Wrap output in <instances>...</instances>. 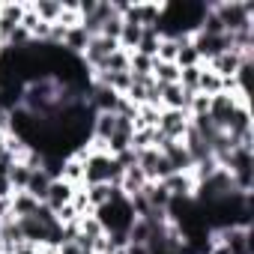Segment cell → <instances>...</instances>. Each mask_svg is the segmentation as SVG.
<instances>
[{
  "instance_id": "obj_1",
  "label": "cell",
  "mask_w": 254,
  "mask_h": 254,
  "mask_svg": "<svg viewBox=\"0 0 254 254\" xmlns=\"http://www.w3.org/2000/svg\"><path fill=\"white\" fill-rule=\"evenodd\" d=\"M93 215L99 218V224H102V230H105V233H129L132 221L138 218L126 194H117L114 200H108L105 206H99Z\"/></svg>"
},
{
  "instance_id": "obj_2",
  "label": "cell",
  "mask_w": 254,
  "mask_h": 254,
  "mask_svg": "<svg viewBox=\"0 0 254 254\" xmlns=\"http://www.w3.org/2000/svg\"><path fill=\"white\" fill-rule=\"evenodd\" d=\"M189 126H191V120H189L186 111H162V114H159L156 132H159L162 138H168V141H183L186 132H189Z\"/></svg>"
},
{
  "instance_id": "obj_3",
  "label": "cell",
  "mask_w": 254,
  "mask_h": 254,
  "mask_svg": "<svg viewBox=\"0 0 254 254\" xmlns=\"http://www.w3.org/2000/svg\"><path fill=\"white\" fill-rule=\"evenodd\" d=\"M245 57H254V54H236V51H221L218 57H212L209 63H206V69H212L218 78H233L236 72H239V66H242V60Z\"/></svg>"
},
{
  "instance_id": "obj_4",
  "label": "cell",
  "mask_w": 254,
  "mask_h": 254,
  "mask_svg": "<svg viewBox=\"0 0 254 254\" xmlns=\"http://www.w3.org/2000/svg\"><path fill=\"white\" fill-rule=\"evenodd\" d=\"M162 186L168 189L171 200L194 197V189H197V183H194V177H191V174H171L168 180H162Z\"/></svg>"
},
{
  "instance_id": "obj_5",
  "label": "cell",
  "mask_w": 254,
  "mask_h": 254,
  "mask_svg": "<svg viewBox=\"0 0 254 254\" xmlns=\"http://www.w3.org/2000/svg\"><path fill=\"white\" fill-rule=\"evenodd\" d=\"M147 183H150V180L144 177V171H141L138 165H132V168H126L123 177H120V191H123L126 197H138V194H144Z\"/></svg>"
},
{
  "instance_id": "obj_6",
  "label": "cell",
  "mask_w": 254,
  "mask_h": 254,
  "mask_svg": "<svg viewBox=\"0 0 254 254\" xmlns=\"http://www.w3.org/2000/svg\"><path fill=\"white\" fill-rule=\"evenodd\" d=\"M191 96L194 93L183 90L180 84H168V87H162V111H189Z\"/></svg>"
},
{
  "instance_id": "obj_7",
  "label": "cell",
  "mask_w": 254,
  "mask_h": 254,
  "mask_svg": "<svg viewBox=\"0 0 254 254\" xmlns=\"http://www.w3.org/2000/svg\"><path fill=\"white\" fill-rule=\"evenodd\" d=\"M72 194H75V186H69V183H63V180H51L48 194H45V200H42V203H45L51 212H57L60 206L72 203Z\"/></svg>"
},
{
  "instance_id": "obj_8",
  "label": "cell",
  "mask_w": 254,
  "mask_h": 254,
  "mask_svg": "<svg viewBox=\"0 0 254 254\" xmlns=\"http://www.w3.org/2000/svg\"><path fill=\"white\" fill-rule=\"evenodd\" d=\"M36 209H39V200L30 197L27 191H15V194L9 197V215H12V218H27V215H33Z\"/></svg>"
},
{
  "instance_id": "obj_9",
  "label": "cell",
  "mask_w": 254,
  "mask_h": 254,
  "mask_svg": "<svg viewBox=\"0 0 254 254\" xmlns=\"http://www.w3.org/2000/svg\"><path fill=\"white\" fill-rule=\"evenodd\" d=\"M87 189V197H90V206H93V212L99 209V206H105L108 200H114L117 194H123L117 186H111V183H99V186H84Z\"/></svg>"
},
{
  "instance_id": "obj_10",
  "label": "cell",
  "mask_w": 254,
  "mask_h": 254,
  "mask_svg": "<svg viewBox=\"0 0 254 254\" xmlns=\"http://www.w3.org/2000/svg\"><path fill=\"white\" fill-rule=\"evenodd\" d=\"M87 42H90V36H87V30L78 24V27H69V30H66L63 48H66L72 57H81V54H84V48H87Z\"/></svg>"
},
{
  "instance_id": "obj_11",
  "label": "cell",
  "mask_w": 254,
  "mask_h": 254,
  "mask_svg": "<svg viewBox=\"0 0 254 254\" xmlns=\"http://www.w3.org/2000/svg\"><path fill=\"white\" fill-rule=\"evenodd\" d=\"M30 6L39 15V21H45V24H57L60 21V12H63L60 0H36V3H30Z\"/></svg>"
},
{
  "instance_id": "obj_12",
  "label": "cell",
  "mask_w": 254,
  "mask_h": 254,
  "mask_svg": "<svg viewBox=\"0 0 254 254\" xmlns=\"http://www.w3.org/2000/svg\"><path fill=\"white\" fill-rule=\"evenodd\" d=\"M197 93L200 96H218L221 93V78L212 72V69H206V63L200 66V78H197Z\"/></svg>"
},
{
  "instance_id": "obj_13",
  "label": "cell",
  "mask_w": 254,
  "mask_h": 254,
  "mask_svg": "<svg viewBox=\"0 0 254 254\" xmlns=\"http://www.w3.org/2000/svg\"><path fill=\"white\" fill-rule=\"evenodd\" d=\"M153 81L168 87V84H180V66L177 63H153Z\"/></svg>"
},
{
  "instance_id": "obj_14",
  "label": "cell",
  "mask_w": 254,
  "mask_h": 254,
  "mask_svg": "<svg viewBox=\"0 0 254 254\" xmlns=\"http://www.w3.org/2000/svg\"><path fill=\"white\" fill-rule=\"evenodd\" d=\"M48 186H51V177L39 168V171H33V174H30V183H27V189H24V191L42 203V200H45V194H48Z\"/></svg>"
},
{
  "instance_id": "obj_15",
  "label": "cell",
  "mask_w": 254,
  "mask_h": 254,
  "mask_svg": "<svg viewBox=\"0 0 254 254\" xmlns=\"http://www.w3.org/2000/svg\"><path fill=\"white\" fill-rule=\"evenodd\" d=\"M159 42H162V33L156 30V27H144V33H141V42H138V54H144V57H153L156 60V51H159Z\"/></svg>"
},
{
  "instance_id": "obj_16",
  "label": "cell",
  "mask_w": 254,
  "mask_h": 254,
  "mask_svg": "<svg viewBox=\"0 0 254 254\" xmlns=\"http://www.w3.org/2000/svg\"><path fill=\"white\" fill-rule=\"evenodd\" d=\"M60 180H63V183H69V186H75V189H78V186H84V165H81L78 159H72V156H69V159L63 162Z\"/></svg>"
},
{
  "instance_id": "obj_17",
  "label": "cell",
  "mask_w": 254,
  "mask_h": 254,
  "mask_svg": "<svg viewBox=\"0 0 254 254\" xmlns=\"http://www.w3.org/2000/svg\"><path fill=\"white\" fill-rule=\"evenodd\" d=\"M129 242H138V245H147L150 242V236H153V224L147 221V218H135L132 221V227H129Z\"/></svg>"
},
{
  "instance_id": "obj_18",
  "label": "cell",
  "mask_w": 254,
  "mask_h": 254,
  "mask_svg": "<svg viewBox=\"0 0 254 254\" xmlns=\"http://www.w3.org/2000/svg\"><path fill=\"white\" fill-rule=\"evenodd\" d=\"M129 51H123V48H117L111 57H108V63H105V69L102 72H108V75H117V72H129ZM99 72V75H102Z\"/></svg>"
},
{
  "instance_id": "obj_19",
  "label": "cell",
  "mask_w": 254,
  "mask_h": 254,
  "mask_svg": "<svg viewBox=\"0 0 254 254\" xmlns=\"http://www.w3.org/2000/svg\"><path fill=\"white\" fill-rule=\"evenodd\" d=\"M180 45H183V42H177V39H168V36H162V42H159V51H156V60H159V63H177Z\"/></svg>"
},
{
  "instance_id": "obj_20",
  "label": "cell",
  "mask_w": 254,
  "mask_h": 254,
  "mask_svg": "<svg viewBox=\"0 0 254 254\" xmlns=\"http://www.w3.org/2000/svg\"><path fill=\"white\" fill-rule=\"evenodd\" d=\"M30 174H33V171H30L24 162H15V165L9 168V183H12V189H15V191H24L27 183H30Z\"/></svg>"
},
{
  "instance_id": "obj_21",
  "label": "cell",
  "mask_w": 254,
  "mask_h": 254,
  "mask_svg": "<svg viewBox=\"0 0 254 254\" xmlns=\"http://www.w3.org/2000/svg\"><path fill=\"white\" fill-rule=\"evenodd\" d=\"M203 60L197 57V51H194V45L191 42H183L180 45V54H177V66L180 69H191V66H200Z\"/></svg>"
},
{
  "instance_id": "obj_22",
  "label": "cell",
  "mask_w": 254,
  "mask_h": 254,
  "mask_svg": "<svg viewBox=\"0 0 254 254\" xmlns=\"http://www.w3.org/2000/svg\"><path fill=\"white\" fill-rule=\"evenodd\" d=\"M78 233L87 236V239H99V236H105V230H102V224H99L96 215H84V218H78Z\"/></svg>"
},
{
  "instance_id": "obj_23",
  "label": "cell",
  "mask_w": 254,
  "mask_h": 254,
  "mask_svg": "<svg viewBox=\"0 0 254 254\" xmlns=\"http://www.w3.org/2000/svg\"><path fill=\"white\" fill-rule=\"evenodd\" d=\"M153 63H156L153 57H144V54L135 51V54L129 57V72H132V75H153Z\"/></svg>"
},
{
  "instance_id": "obj_24",
  "label": "cell",
  "mask_w": 254,
  "mask_h": 254,
  "mask_svg": "<svg viewBox=\"0 0 254 254\" xmlns=\"http://www.w3.org/2000/svg\"><path fill=\"white\" fill-rule=\"evenodd\" d=\"M72 209L78 212V218L93 215V206H90V197H87V189H84V186L75 189V194H72Z\"/></svg>"
},
{
  "instance_id": "obj_25",
  "label": "cell",
  "mask_w": 254,
  "mask_h": 254,
  "mask_svg": "<svg viewBox=\"0 0 254 254\" xmlns=\"http://www.w3.org/2000/svg\"><path fill=\"white\" fill-rule=\"evenodd\" d=\"M200 66H203V63H200ZM200 66H191V69H180V87H183V90H189V93H197Z\"/></svg>"
},
{
  "instance_id": "obj_26",
  "label": "cell",
  "mask_w": 254,
  "mask_h": 254,
  "mask_svg": "<svg viewBox=\"0 0 254 254\" xmlns=\"http://www.w3.org/2000/svg\"><path fill=\"white\" fill-rule=\"evenodd\" d=\"M186 114H189V117H206V114H209V96L194 93L191 102H189V111H186Z\"/></svg>"
},
{
  "instance_id": "obj_27",
  "label": "cell",
  "mask_w": 254,
  "mask_h": 254,
  "mask_svg": "<svg viewBox=\"0 0 254 254\" xmlns=\"http://www.w3.org/2000/svg\"><path fill=\"white\" fill-rule=\"evenodd\" d=\"M15 194L12 183H9V174H0V200H9Z\"/></svg>"
},
{
  "instance_id": "obj_28",
  "label": "cell",
  "mask_w": 254,
  "mask_h": 254,
  "mask_svg": "<svg viewBox=\"0 0 254 254\" xmlns=\"http://www.w3.org/2000/svg\"><path fill=\"white\" fill-rule=\"evenodd\" d=\"M3 150H6V132H0V159H3Z\"/></svg>"
},
{
  "instance_id": "obj_29",
  "label": "cell",
  "mask_w": 254,
  "mask_h": 254,
  "mask_svg": "<svg viewBox=\"0 0 254 254\" xmlns=\"http://www.w3.org/2000/svg\"><path fill=\"white\" fill-rule=\"evenodd\" d=\"M0 254H3V242H0Z\"/></svg>"
},
{
  "instance_id": "obj_30",
  "label": "cell",
  "mask_w": 254,
  "mask_h": 254,
  "mask_svg": "<svg viewBox=\"0 0 254 254\" xmlns=\"http://www.w3.org/2000/svg\"><path fill=\"white\" fill-rule=\"evenodd\" d=\"M3 254H6V251H3Z\"/></svg>"
}]
</instances>
